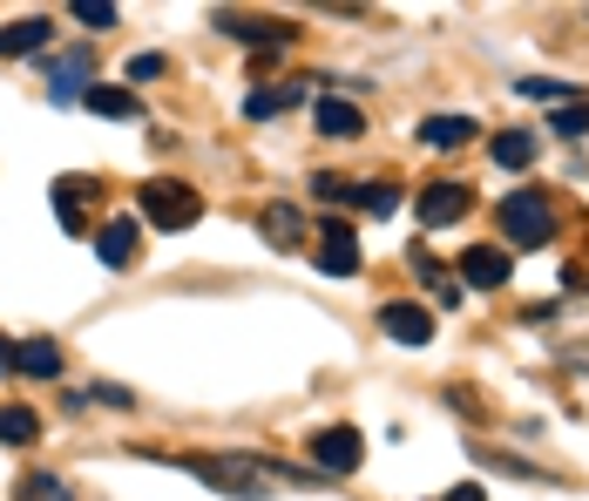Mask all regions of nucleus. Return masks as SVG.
<instances>
[{
  "label": "nucleus",
  "instance_id": "nucleus-6",
  "mask_svg": "<svg viewBox=\"0 0 589 501\" xmlns=\"http://www.w3.org/2000/svg\"><path fill=\"white\" fill-rule=\"evenodd\" d=\"M318 272L325 278H353L360 272V250H353V230L346 224H325V237H318Z\"/></svg>",
  "mask_w": 589,
  "mask_h": 501
},
{
  "label": "nucleus",
  "instance_id": "nucleus-15",
  "mask_svg": "<svg viewBox=\"0 0 589 501\" xmlns=\"http://www.w3.org/2000/svg\"><path fill=\"white\" fill-rule=\"evenodd\" d=\"M265 237H272V250H298V237H305L298 210H292V204H272V210H265Z\"/></svg>",
  "mask_w": 589,
  "mask_h": 501
},
{
  "label": "nucleus",
  "instance_id": "nucleus-20",
  "mask_svg": "<svg viewBox=\"0 0 589 501\" xmlns=\"http://www.w3.org/2000/svg\"><path fill=\"white\" fill-rule=\"evenodd\" d=\"M81 75H89V55H68V61L55 68V81H48L55 102H81Z\"/></svg>",
  "mask_w": 589,
  "mask_h": 501
},
{
  "label": "nucleus",
  "instance_id": "nucleus-10",
  "mask_svg": "<svg viewBox=\"0 0 589 501\" xmlns=\"http://www.w3.org/2000/svg\"><path fill=\"white\" fill-rule=\"evenodd\" d=\"M96 258H102V265H116V272L136 258V217H116V224H102V230H96Z\"/></svg>",
  "mask_w": 589,
  "mask_h": 501
},
{
  "label": "nucleus",
  "instance_id": "nucleus-25",
  "mask_svg": "<svg viewBox=\"0 0 589 501\" xmlns=\"http://www.w3.org/2000/svg\"><path fill=\"white\" fill-rule=\"evenodd\" d=\"M549 129H556V136H582V129H589V109H556Z\"/></svg>",
  "mask_w": 589,
  "mask_h": 501
},
{
  "label": "nucleus",
  "instance_id": "nucleus-19",
  "mask_svg": "<svg viewBox=\"0 0 589 501\" xmlns=\"http://www.w3.org/2000/svg\"><path fill=\"white\" fill-rule=\"evenodd\" d=\"M35 434H41V421L28 406H0V441H8V448H28Z\"/></svg>",
  "mask_w": 589,
  "mask_h": 501
},
{
  "label": "nucleus",
  "instance_id": "nucleus-14",
  "mask_svg": "<svg viewBox=\"0 0 589 501\" xmlns=\"http://www.w3.org/2000/svg\"><path fill=\"white\" fill-rule=\"evenodd\" d=\"M468 136H474L468 116H428V122H420V143H428V149H461Z\"/></svg>",
  "mask_w": 589,
  "mask_h": 501
},
{
  "label": "nucleus",
  "instance_id": "nucleus-21",
  "mask_svg": "<svg viewBox=\"0 0 589 501\" xmlns=\"http://www.w3.org/2000/svg\"><path fill=\"white\" fill-rule=\"evenodd\" d=\"M353 204H360L366 217H393V210H400V197H393L386 184H353Z\"/></svg>",
  "mask_w": 589,
  "mask_h": 501
},
{
  "label": "nucleus",
  "instance_id": "nucleus-12",
  "mask_svg": "<svg viewBox=\"0 0 589 501\" xmlns=\"http://www.w3.org/2000/svg\"><path fill=\"white\" fill-rule=\"evenodd\" d=\"M14 366H21L28 380H55V373H61V346H55V340H28V346H14Z\"/></svg>",
  "mask_w": 589,
  "mask_h": 501
},
{
  "label": "nucleus",
  "instance_id": "nucleus-9",
  "mask_svg": "<svg viewBox=\"0 0 589 501\" xmlns=\"http://www.w3.org/2000/svg\"><path fill=\"white\" fill-rule=\"evenodd\" d=\"M312 122H318V136H360V129H366V116H360L346 96H318V102H312Z\"/></svg>",
  "mask_w": 589,
  "mask_h": 501
},
{
  "label": "nucleus",
  "instance_id": "nucleus-22",
  "mask_svg": "<svg viewBox=\"0 0 589 501\" xmlns=\"http://www.w3.org/2000/svg\"><path fill=\"white\" fill-rule=\"evenodd\" d=\"M75 21L81 28H116V8L109 0H75Z\"/></svg>",
  "mask_w": 589,
  "mask_h": 501
},
{
  "label": "nucleus",
  "instance_id": "nucleus-7",
  "mask_svg": "<svg viewBox=\"0 0 589 501\" xmlns=\"http://www.w3.org/2000/svg\"><path fill=\"white\" fill-rule=\"evenodd\" d=\"M380 325L393 332L400 346H428V340H434V312H420V305H406V298H400V305H386V312H380Z\"/></svg>",
  "mask_w": 589,
  "mask_h": 501
},
{
  "label": "nucleus",
  "instance_id": "nucleus-1",
  "mask_svg": "<svg viewBox=\"0 0 589 501\" xmlns=\"http://www.w3.org/2000/svg\"><path fill=\"white\" fill-rule=\"evenodd\" d=\"M197 481H210V488H224V494H244V501H258V494H272V488H285V474L272 468V461H258V454H197V461H184Z\"/></svg>",
  "mask_w": 589,
  "mask_h": 501
},
{
  "label": "nucleus",
  "instance_id": "nucleus-11",
  "mask_svg": "<svg viewBox=\"0 0 589 501\" xmlns=\"http://www.w3.org/2000/svg\"><path fill=\"white\" fill-rule=\"evenodd\" d=\"M55 41V21L48 14H28V21H14V28H0V55H35V48H48Z\"/></svg>",
  "mask_w": 589,
  "mask_h": 501
},
{
  "label": "nucleus",
  "instance_id": "nucleus-29",
  "mask_svg": "<svg viewBox=\"0 0 589 501\" xmlns=\"http://www.w3.org/2000/svg\"><path fill=\"white\" fill-rule=\"evenodd\" d=\"M8 366H14V346H8V340H0V373H8Z\"/></svg>",
  "mask_w": 589,
  "mask_h": 501
},
{
  "label": "nucleus",
  "instance_id": "nucleus-16",
  "mask_svg": "<svg viewBox=\"0 0 589 501\" xmlns=\"http://www.w3.org/2000/svg\"><path fill=\"white\" fill-rule=\"evenodd\" d=\"M298 96H305V89H298V81H285V89H258V96H251V102H244V116H251V122H265V116H285V109H292Z\"/></svg>",
  "mask_w": 589,
  "mask_h": 501
},
{
  "label": "nucleus",
  "instance_id": "nucleus-18",
  "mask_svg": "<svg viewBox=\"0 0 589 501\" xmlns=\"http://www.w3.org/2000/svg\"><path fill=\"white\" fill-rule=\"evenodd\" d=\"M81 102H89L96 116H116V122H129V116H143L129 89H81Z\"/></svg>",
  "mask_w": 589,
  "mask_h": 501
},
{
  "label": "nucleus",
  "instance_id": "nucleus-27",
  "mask_svg": "<svg viewBox=\"0 0 589 501\" xmlns=\"http://www.w3.org/2000/svg\"><path fill=\"white\" fill-rule=\"evenodd\" d=\"M96 400H102V406H129V386H109V380H102V386H96Z\"/></svg>",
  "mask_w": 589,
  "mask_h": 501
},
{
  "label": "nucleus",
  "instance_id": "nucleus-13",
  "mask_svg": "<svg viewBox=\"0 0 589 501\" xmlns=\"http://www.w3.org/2000/svg\"><path fill=\"white\" fill-rule=\"evenodd\" d=\"M217 28H224V35H237V41H272V48H285V41H292V28H285V21H244V14H217Z\"/></svg>",
  "mask_w": 589,
  "mask_h": 501
},
{
  "label": "nucleus",
  "instance_id": "nucleus-3",
  "mask_svg": "<svg viewBox=\"0 0 589 501\" xmlns=\"http://www.w3.org/2000/svg\"><path fill=\"white\" fill-rule=\"evenodd\" d=\"M501 230H509V244H542L549 230H556V217H549V204H542V190H516L509 204H501Z\"/></svg>",
  "mask_w": 589,
  "mask_h": 501
},
{
  "label": "nucleus",
  "instance_id": "nucleus-5",
  "mask_svg": "<svg viewBox=\"0 0 589 501\" xmlns=\"http://www.w3.org/2000/svg\"><path fill=\"white\" fill-rule=\"evenodd\" d=\"M468 190L461 184H428V190H420V217H428V230H441V224H461L468 217Z\"/></svg>",
  "mask_w": 589,
  "mask_h": 501
},
{
  "label": "nucleus",
  "instance_id": "nucleus-26",
  "mask_svg": "<svg viewBox=\"0 0 589 501\" xmlns=\"http://www.w3.org/2000/svg\"><path fill=\"white\" fill-rule=\"evenodd\" d=\"M149 75H163V55H136L129 61V81H149Z\"/></svg>",
  "mask_w": 589,
  "mask_h": 501
},
{
  "label": "nucleus",
  "instance_id": "nucleus-28",
  "mask_svg": "<svg viewBox=\"0 0 589 501\" xmlns=\"http://www.w3.org/2000/svg\"><path fill=\"white\" fill-rule=\"evenodd\" d=\"M441 501H488V494H481V488H474V481H461V488H448V494H441Z\"/></svg>",
  "mask_w": 589,
  "mask_h": 501
},
{
  "label": "nucleus",
  "instance_id": "nucleus-23",
  "mask_svg": "<svg viewBox=\"0 0 589 501\" xmlns=\"http://www.w3.org/2000/svg\"><path fill=\"white\" fill-rule=\"evenodd\" d=\"M21 501H68V488H61L55 474H28V488H21Z\"/></svg>",
  "mask_w": 589,
  "mask_h": 501
},
{
  "label": "nucleus",
  "instance_id": "nucleus-4",
  "mask_svg": "<svg viewBox=\"0 0 589 501\" xmlns=\"http://www.w3.org/2000/svg\"><path fill=\"white\" fill-rule=\"evenodd\" d=\"M312 461H318L325 474H353V468L366 461V441H360V428H325V434L312 441Z\"/></svg>",
  "mask_w": 589,
  "mask_h": 501
},
{
  "label": "nucleus",
  "instance_id": "nucleus-17",
  "mask_svg": "<svg viewBox=\"0 0 589 501\" xmlns=\"http://www.w3.org/2000/svg\"><path fill=\"white\" fill-rule=\"evenodd\" d=\"M494 163H501V170H529V163H536V143H529L522 129H501V136H494Z\"/></svg>",
  "mask_w": 589,
  "mask_h": 501
},
{
  "label": "nucleus",
  "instance_id": "nucleus-2",
  "mask_svg": "<svg viewBox=\"0 0 589 501\" xmlns=\"http://www.w3.org/2000/svg\"><path fill=\"white\" fill-rule=\"evenodd\" d=\"M143 217L149 224H163V230H190L197 217H204V197L190 190V184H143Z\"/></svg>",
  "mask_w": 589,
  "mask_h": 501
},
{
  "label": "nucleus",
  "instance_id": "nucleus-24",
  "mask_svg": "<svg viewBox=\"0 0 589 501\" xmlns=\"http://www.w3.org/2000/svg\"><path fill=\"white\" fill-rule=\"evenodd\" d=\"M516 89H522L529 102H562V96H569V81H542V75H536V81H516Z\"/></svg>",
  "mask_w": 589,
  "mask_h": 501
},
{
  "label": "nucleus",
  "instance_id": "nucleus-8",
  "mask_svg": "<svg viewBox=\"0 0 589 501\" xmlns=\"http://www.w3.org/2000/svg\"><path fill=\"white\" fill-rule=\"evenodd\" d=\"M461 278H468L474 292H494V285H509V250H488V244H474L468 258H461Z\"/></svg>",
  "mask_w": 589,
  "mask_h": 501
}]
</instances>
